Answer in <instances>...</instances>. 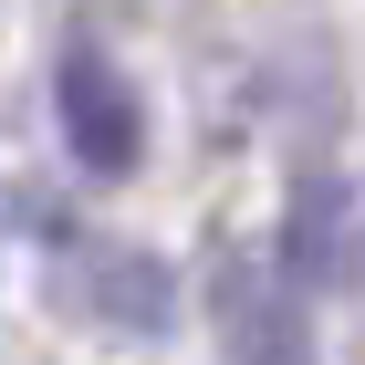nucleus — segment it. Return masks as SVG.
Returning a JSON list of instances; mask_svg holds the SVG:
<instances>
[{"label": "nucleus", "instance_id": "nucleus-3", "mask_svg": "<svg viewBox=\"0 0 365 365\" xmlns=\"http://www.w3.org/2000/svg\"><path fill=\"white\" fill-rule=\"evenodd\" d=\"M240 365H313V324H303V282L292 272L240 282Z\"/></svg>", "mask_w": 365, "mask_h": 365}, {"label": "nucleus", "instance_id": "nucleus-1", "mask_svg": "<svg viewBox=\"0 0 365 365\" xmlns=\"http://www.w3.org/2000/svg\"><path fill=\"white\" fill-rule=\"evenodd\" d=\"M53 115H63V146H73L84 178H125L146 157V105H136V84H125L105 53H63Z\"/></svg>", "mask_w": 365, "mask_h": 365}, {"label": "nucleus", "instance_id": "nucleus-2", "mask_svg": "<svg viewBox=\"0 0 365 365\" xmlns=\"http://www.w3.org/2000/svg\"><path fill=\"white\" fill-rule=\"evenodd\" d=\"M73 272H84V303L105 313L115 334H157V324H168V272H157L146 251H125V240L84 230V261H73Z\"/></svg>", "mask_w": 365, "mask_h": 365}]
</instances>
